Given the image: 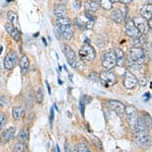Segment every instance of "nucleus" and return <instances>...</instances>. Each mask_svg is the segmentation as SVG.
<instances>
[{
  "mask_svg": "<svg viewBox=\"0 0 152 152\" xmlns=\"http://www.w3.org/2000/svg\"><path fill=\"white\" fill-rule=\"evenodd\" d=\"M133 133L134 140L137 146L142 148H148L152 145V140L148 135V128L144 126L139 119L133 129Z\"/></svg>",
  "mask_w": 152,
  "mask_h": 152,
  "instance_id": "1",
  "label": "nucleus"
},
{
  "mask_svg": "<svg viewBox=\"0 0 152 152\" xmlns=\"http://www.w3.org/2000/svg\"><path fill=\"white\" fill-rule=\"evenodd\" d=\"M146 56L141 47H132L128 54V64L131 68L139 69L145 64Z\"/></svg>",
  "mask_w": 152,
  "mask_h": 152,
  "instance_id": "2",
  "label": "nucleus"
},
{
  "mask_svg": "<svg viewBox=\"0 0 152 152\" xmlns=\"http://www.w3.org/2000/svg\"><path fill=\"white\" fill-rule=\"evenodd\" d=\"M56 26H57L59 33L64 37L66 40L70 41L71 39L73 38V36H74V33H73V26H72V23H71L69 18H58L57 21H56Z\"/></svg>",
  "mask_w": 152,
  "mask_h": 152,
  "instance_id": "3",
  "label": "nucleus"
},
{
  "mask_svg": "<svg viewBox=\"0 0 152 152\" xmlns=\"http://www.w3.org/2000/svg\"><path fill=\"white\" fill-rule=\"evenodd\" d=\"M99 80L104 87H111L117 83V77L111 71L105 69L99 75Z\"/></svg>",
  "mask_w": 152,
  "mask_h": 152,
  "instance_id": "4",
  "label": "nucleus"
},
{
  "mask_svg": "<svg viewBox=\"0 0 152 152\" xmlns=\"http://www.w3.org/2000/svg\"><path fill=\"white\" fill-rule=\"evenodd\" d=\"M102 64L104 66V69H107V70L113 69V68L117 65V58H116L115 52L110 51V52L104 53L102 59Z\"/></svg>",
  "mask_w": 152,
  "mask_h": 152,
  "instance_id": "5",
  "label": "nucleus"
},
{
  "mask_svg": "<svg viewBox=\"0 0 152 152\" xmlns=\"http://www.w3.org/2000/svg\"><path fill=\"white\" fill-rule=\"evenodd\" d=\"M125 115L127 118V122L130 125L131 129L133 130L135 125H136L137 121H138V113H137L136 107L133 105H129L126 107V111H125Z\"/></svg>",
  "mask_w": 152,
  "mask_h": 152,
  "instance_id": "6",
  "label": "nucleus"
},
{
  "mask_svg": "<svg viewBox=\"0 0 152 152\" xmlns=\"http://www.w3.org/2000/svg\"><path fill=\"white\" fill-rule=\"evenodd\" d=\"M79 56L83 61H92L95 58V51L90 45H83L79 50Z\"/></svg>",
  "mask_w": 152,
  "mask_h": 152,
  "instance_id": "7",
  "label": "nucleus"
},
{
  "mask_svg": "<svg viewBox=\"0 0 152 152\" xmlns=\"http://www.w3.org/2000/svg\"><path fill=\"white\" fill-rule=\"evenodd\" d=\"M107 107L114 111L119 117H123L125 115V111H126V107L123 102H119V100H114V99H110L107 102Z\"/></svg>",
  "mask_w": 152,
  "mask_h": 152,
  "instance_id": "8",
  "label": "nucleus"
},
{
  "mask_svg": "<svg viewBox=\"0 0 152 152\" xmlns=\"http://www.w3.org/2000/svg\"><path fill=\"white\" fill-rule=\"evenodd\" d=\"M18 62V54L15 52H10L5 56L4 59V67L7 70H12Z\"/></svg>",
  "mask_w": 152,
  "mask_h": 152,
  "instance_id": "9",
  "label": "nucleus"
},
{
  "mask_svg": "<svg viewBox=\"0 0 152 152\" xmlns=\"http://www.w3.org/2000/svg\"><path fill=\"white\" fill-rule=\"evenodd\" d=\"M137 82H138V81H137V78L135 77V76L132 74L131 72L127 71V72L125 73L124 85H125V87H126L127 89H132V88H134L137 85Z\"/></svg>",
  "mask_w": 152,
  "mask_h": 152,
  "instance_id": "10",
  "label": "nucleus"
},
{
  "mask_svg": "<svg viewBox=\"0 0 152 152\" xmlns=\"http://www.w3.org/2000/svg\"><path fill=\"white\" fill-rule=\"evenodd\" d=\"M126 35L130 37V38H137L141 35V33L139 31V29L136 28L133 20H130L126 24Z\"/></svg>",
  "mask_w": 152,
  "mask_h": 152,
  "instance_id": "11",
  "label": "nucleus"
},
{
  "mask_svg": "<svg viewBox=\"0 0 152 152\" xmlns=\"http://www.w3.org/2000/svg\"><path fill=\"white\" fill-rule=\"evenodd\" d=\"M134 23L136 26V28L139 29V31L141 33V35H146L147 31H148V23H146V19L144 18H134Z\"/></svg>",
  "mask_w": 152,
  "mask_h": 152,
  "instance_id": "12",
  "label": "nucleus"
},
{
  "mask_svg": "<svg viewBox=\"0 0 152 152\" xmlns=\"http://www.w3.org/2000/svg\"><path fill=\"white\" fill-rule=\"evenodd\" d=\"M62 50H63V52H64L65 54V56H66V59H67V61H68V63L72 66V67H74V65H75V62H76V56H75V53H74V51L71 49L69 46H67V45H64L63 46V48H62Z\"/></svg>",
  "mask_w": 152,
  "mask_h": 152,
  "instance_id": "13",
  "label": "nucleus"
},
{
  "mask_svg": "<svg viewBox=\"0 0 152 152\" xmlns=\"http://www.w3.org/2000/svg\"><path fill=\"white\" fill-rule=\"evenodd\" d=\"M112 18L116 23H123L125 19V11L122 8H115L112 12Z\"/></svg>",
  "mask_w": 152,
  "mask_h": 152,
  "instance_id": "14",
  "label": "nucleus"
},
{
  "mask_svg": "<svg viewBox=\"0 0 152 152\" xmlns=\"http://www.w3.org/2000/svg\"><path fill=\"white\" fill-rule=\"evenodd\" d=\"M5 29L7 31H8L9 34H10V36L12 37V38L14 39L16 42H18L19 40H20V35H19L18 31L13 26V24H12L11 23H5Z\"/></svg>",
  "mask_w": 152,
  "mask_h": 152,
  "instance_id": "15",
  "label": "nucleus"
},
{
  "mask_svg": "<svg viewBox=\"0 0 152 152\" xmlns=\"http://www.w3.org/2000/svg\"><path fill=\"white\" fill-rule=\"evenodd\" d=\"M138 119L141 121V123L144 125L145 127H150L151 125H152V119H151V117H150V115L148 114V113H146V112H141L140 114H139V116H138Z\"/></svg>",
  "mask_w": 152,
  "mask_h": 152,
  "instance_id": "16",
  "label": "nucleus"
},
{
  "mask_svg": "<svg viewBox=\"0 0 152 152\" xmlns=\"http://www.w3.org/2000/svg\"><path fill=\"white\" fill-rule=\"evenodd\" d=\"M107 41H109V38H107V34H104V33H102V34H99V35H97L94 40L95 44H96L99 48L104 47L107 44Z\"/></svg>",
  "mask_w": 152,
  "mask_h": 152,
  "instance_id": "17",
  "label": "nucleus"
},
{
  "mask_svg": "<svg viewBox=\"0 0 152 152\" xmlns=\"http://www.w3.org/2000/svg\"><path fill=\"white\" fill-rule=\"evenodd\" d=\"M66 13H67V10H66L65 6L63 5V4H58V5H56L55 8H54V15L58 18H65Z\"/></svg>",
  "mask_w": 152,
  "mask_h": 152,
  "instance_id": "18",
  "label": "nucleus"
},
{
  "mask_svg": "<svg viewBox=\"0 0 152 152\" xmlns=\"http://www.w3.org/2000/svg\"><path fill=\"white\" fill-rule=\"evenodd\" d=\"M141 16L144 18L145 19H150L152 18V5L148 4L142 7L141 9Z\"/></svg>",
  "mask_w": 152,
  "mask_h": 152,
  "instance_id": "19",
  "label": "nucleus"
},
{
  "mask_svg": "<svg viewBox=\"0 0 152 152\" xmlns=\"http://www.w3.org/2000/svg\"><path fill=\"white\" fill-rule=\"evenodd\" d=\"M15 136V129L14 128H9L8 130H6L5 132L2 135V140L4 142H7L9 140H11L12 138H14Z\"/></svg>",
  "mask_w": 152,
  "mask_h": 152,
  "instance_id": "20",
  "label": "nucleus"
},
{
  "mask_svg": "<svg viewBox=\"0 0 152 152\" xmlns=\"http://www.w3.org/2000/svg\"><path fill=\"white\" fill-rule=\"evenodd\" d=\"M115 54H116V58H117V65L118 66H124L125 64V56L124 53L121 49H116L115 51Z\"/></svg>",
  "mask_w": 152,
  "mask_h": 152,
  "instance_id": "21",
  "label": "nucleus"
},
{
  "mask_svg": "<svg viewBox=\"0 0 152 152\" xmlns=\"http://www.w3.org/2000/svg\"><path fill=\"white\" fill-rule=\"evenodd\" d=\"M85 9H86L87 11H90V12H94L97 10V8H99V4L97 3V2L94 1V0H89V1H86L85 2Z\"/></svg>",
  "mask_w": 152,
  "mask_h": 152,
  "instance_id": "22",
  "label": "nucleus"
},
{
  "mask_svg": "<svg viewBox=\"0 0 152 152\" xmlns=\"http://www.w3.org/2000/svg\"><path fill=\"white\" fill-rule=\"evenodd\" d=\"M24 114V109L23 107H16L12 110V117L14 120H19Z\"/></svg>",
  "mask_w": 152,
  "mask_h": 152,
  "instance_id": "23",
  "label": "nucleus"
},
{
  "mask_svg": "<svg viewBox=\"0 0 152 152\" xmlns=\"http://www.w3.org/2000/svg\"><path fill=\"white\" fill-rule=\"evenodd\" d=\"M19 66H20L21 70H23V73H26V70H28V66H29L28 59L26 55L21 57L20 61H19Z\"/></svg>",
  "mask_w": 152,
  "mask_h": 152,
  "instance_id": "24",
  "label": "nucleus"
},
{
  "mask_svg": "<svg viewBox=\"0 0 152 152\" xmlns=\"http://www.w3.org/2000/svg\"><path fill=\"white\" fill-rule=\"evenodd\" d=\"M18 138L19 141L23 142V143L28 142V131L26 129L21 130V131L19 132V134L18 135Z\"/></svg>",
  "mask_w": 152,
  "mask_h": 152,
  "instance_id": "25",
  "label": "nucleus"
},
{
  "mask_svg": "<svg viewBox=\"0 0 152 152\" xmlns=\"http://www.w3.org/2000/svg\"><path fill=\"white\" fill-rule=\"evenodd\" d=\"M99 6H102V8L105 10H110L113 7V2L112 0H100L99 1Z\"/></svg>",
  "mask_w": 152,
  "mask_h": 152,
  "instance_id": "26",
  "label": "nucleus"
},
{
  "mask_svg": "<svg viewBox=\"0 0 152 152\" xmlns=\"http://www.w3.org/2000/svg\"><path fill=\"white\" fill-rule=\"evenodd\" d=\"M7 18H8V20L10 21L11 23H16L18 19L16 13H14L13 11H9L8 13H7Z\"/></svg>",
  "mask_w": 152,
  "mask_h": 152,
  "instance_id": "27",
  "label": "nucleus"
},
{
  "mask_svg": "<svg viewBox=\"0 0 152 152\" xmlns=\"http://www.w3.org/2000/svg\"><path fill=\"white\" fill-rule=\"evenodd\" d=\"M26 145L23 143H16L13 146V151H18V152H23L26 151Z\"/></svg>",
  "mask_w": 152,
  "mask_h": 152,
  "instance_id": "28",
  "label": "nucleus"
},
{
  "mask_svg": "<svg viewBox=\"0 0 152 152\" xmlns=\"http://www.w3.org/2000/svg\"><path fill=\"white\" fill-rule=\"evenodd\" d=\"M43 99H44V90H43V88L40 87L38 89V92H37V100H38V102H43Z\"/></svg>",
  "mask_w": 152,
  "mask_h": 152,
  "instance_id": "29",
  "label": "nucleus"
},
{
  "mask_svg": "<svg viewBox=\"0 0 152 152\" xmlns=\"http://www.w3.org/2000/svg\"><path fill=\"white\" fill-rule=\"evenodd\" d=\"M77 151H79V152H87V151H89V149H88V147H87L86 144H85L84 142H82V143L78 144Z\"/></svg>",
  "mask_w": 152,
  "mask_h": 152,
  "instance_id": "30",
  "label": "nucleus"
},
{
  "mask_svg": "<svg viewBox=\"0 0 152 152\" xmlns=\"http://www.w3.org/2000/svg\"><path fill=\"white\" fill-rule=\"evenodd\" d=\"M74 23L79 29H85V23H83L80 18H75L74 19Z\"/></svg>",
  "mask_w": 152,
  "mask_h": 152,
  "instance_id": "31",
  "label": "nucleus"
},
{
  "mask_svg": "<svg viewBox=\"0 0 152 152\" xmlns=\"http://www.w3.org/2000/svg\"><path fill=\"white\" fill-rule=\"evenodd\" d=\"M144 53H146L148 55V57L152 59V44L151 43H148L146 44V49L144 51Z\"/></svg>",
  "mask_w": 152,
  "mask_h": 152,
  "instance_id": "32",
  "label": "nucleus"
},
{
  "mask_svg": "<svg viewBox=\"0 0 152 152\" xmlns=\"http://www.w3.org/2000/svg\"><path fill=\"white\" fill-rule=\"evenodd\" d=\"M5 122H6V117L3 113H0V130L4 127L5 125Z\"/></svg>",
  "mask_w": 152,
  "mask_h": 152,
  "instance_id": "33",
  "label": "nucleus"
},
{
  "mask_svg": "<svg viewBox=\"0 0 152 152\" xmlns=\"http://www.w3.org/2000/svg\"><path fill=\"white\" fill-rule=\"evenodd\" d=\"M88 78H89L90 80H94V81H99V76L97 75L96 73H94V72L90 73L89 76H88Z\"/></svg>",
  "mask_w": 152,
  "mask_h": 152,
  "instance_id": "34",
  "label": "nucleus"
},
{
  "mask_svg": "<svg viewBox=\"0 0 152 152\" xmlns=\"http://www.w3.org/2000/svg\"><path fill=\"white\" fill-rule=\"evenodd\" d=\"M31 92H29V94H28V95H26V102H28V107H31V105H33V104H34V99H33V97H31Z\"/></svg>",
  "mask_w": 152,
  "mask_h": 152,
  "instance_id": "35",
  "label": "nucleus"
},
{
  "mask_svg": "<svg viewBox=\"0 0 152 152\" xmlns=\"http://www.w3.org/2000/svg\"><path fill=\"white\" fill-rule=\"evenodd\" d=\"M74 67L77 70H83L84 69V64H83V62H81V61H79V62H75Z\"/></svg>",
  "mask_w": 152,
  "mask_h": 152,
  "instance_id": "36",
  "label": "nucleus"
},
{
  "mask_svg": "<svg viewBox=\"0 0 152 152\" xmlns=\"http://www.w3.org/2000/svg\"><path fill=\"white\" fill-rule=\"evenodd\" d=\"M0 104L4 105V107H7L9 104V100L6 99V97H0Z\"/></svg>",
  "mask_w": 152,
  "mask_h": 152,
  "instance_id": "37",
  "label": "nucleus"
},
{
  "mask_svg": "<svg viewBox=\"0 0 152 152\" xmlns=\"http://www.w3.org/2000/svg\"><path fill=\"white\" fill-rule=\"evenodd\" d=\"M91 139H92V142L94 143V145L99 147V149H102V143H100V141L99 140V139H96V138H95V137H94V136L91 137Z\"/></svg>",
  "mask_w": 152,
  "mask_h": 152,
  "instance_id": "38",
  "label": "nucleus"
},
{
  "mask_svg": "<svg viewBox=\"0 0 152 152\" xmlns=\"http://www.w3.org/2000/svg\"><path fill=\"white\" fill-rule=\"evenodd\" d=\"M94 21L88 20L87 23H85V29H92V28H94Z\"/></svg>",
  "mask_w": 152,
  "mask_h": 152,
  "instance_id": "39",
  "label": "nucleus"
},
{
  "mask_svg": "<svg viewBox=\"0 0 152 152\" xmlns=\"http://www.w3.org/2000/svg\"><path fill=\"white\" fill-rule=\"evenodd\" d=\"M85 16L88 18V20H91V21H95V16H94L92 15L91 13H90V11L88 12V11H86L85 12Z\"/></svg>",
  "mask_w": 152,
  "mask_h": 152,
  "instance_id": "40",
  "label": "nucleus"
},
{
  "mask_svg": "<svg viewBox=\"0 0 152 152\" xmlns=\"http://www.w3.org/2000/svg\"><path fill=\"white\" fill-rule=\"evenodd\" d=\"M84 99H82L80 100V104H79V109H80V113L83 115V113H84Z\"/></svg>",
  "mask_w": 152,
  "mask_h": 152,
  "instance_id": "41",
  "label": "nucleus"
},
{
  "mask_svg": "<svg viewBox=\"0 0 152 152\" xmlns=\"http://www.w3.org/2000/svg\"><path fill=\"white\" fill-rule=\"evenodd\" d=\"M53 120H54V109L52 107L51 111H50V123H51V125L53 124Z\"/></svg>",
  "mask_w": 152,
  "mask_h": 152,
  "instance_id": "42",
  "label": "nucleus"
},
{
  "mask_svg": "<svg viewBox=\"0 0 152 152\" xmlns=\"http://www.w3.org/2000/svg\"><path fill=\"white\" fill-rule=\"evenodd\" d=\"M132 1H133V0H120V2H122V3H124V4H129V3H131Z\"/></svg>",
  "mask_w": 152,
  "mask_h": 152,
  "instance_id": "43",
  "label": "nucleus"
},
{
  "mask_svg": "<svg viewBox=\"0 0 152 152\" xmlns=\"http://www.w3.org/2000/svg\"><path fill=\"white\" fill-rule=\"evenodd\" d=\"M148 23V26H149V28H152V18L149 19V21H148V23Z\"/></svg>",
  "mask_w": 152,
  "mask_h": 152,
  "instance_id": "44",
  "label": "nucleus"
},
{
  "mask_svg": "<svg viewBox=\"0 0 152 152\" xmlns=\"http://www.w3.org/2000/svg\"><path fill=\"white\" fill-rule=\"evenodd\" d=\"M47 83V88H48V91H49V94H51V88H50V85H49V83L48 82H46Z\"/></svg>",
  "mask_w": 152,
  "mask_h": 152,
  "instance_id": "45",
  "label": "nucleus"
},
{
  "mask_svg": "<svg viewBox=\"0 0 152 152\" xmlns=\"http://www.w3.org/2000/svg\"><path fill=\"white\" fill-rule=\"evenodd\" d=\"M2 50H3V47H2V46H0V54H1Z\"/></svg>",
  "mask_w": 152,
  "mask_h": 152,
  "instance_id": "46",
  "label": "nucleus"
},
{
  "mask_svg": "<svg viewBox=\"0 0 152 152\" xmlns=\"http://www.w3.org/2000/svg\"><path fill=\"white\" fill-rule=\"evenodd\" d=\"M57 1H59V2H66L67 0H57Z\"/></svg>",
  "mask_w": 152,
  "mask_h": 152,
  "instance_id": "47",
  "label": "nucleus"
},
{
  "mask_svg": "<svg viewBox=\"0 0 152 152\" xmlns=\"http://www.w3.org/2000/svg\"><path fill=\"white\" fill-rule=\"evenodd\" d=\"M148 3H149V4H151V5H152V0H148Z\"/></svg>",
  "mask_w": 152,
  "mask_h": 152,
  "instance_id": "48",
  "label": "nucleus"
},
{
  "mask_svg": "<svg viewBox=\"0 0 152 152\" xmlns=\"http://www.w3.org/2000/svg\"><path fill=\"white\" fill-rule=\"evenodd\" d=\"M151 126H152V125H151Z\"/></svg>",
  "mask_w": 152,
  "mask_h": 152,
  "instance_id": "49",
  "label": "nucleus"
}]
</instances>
